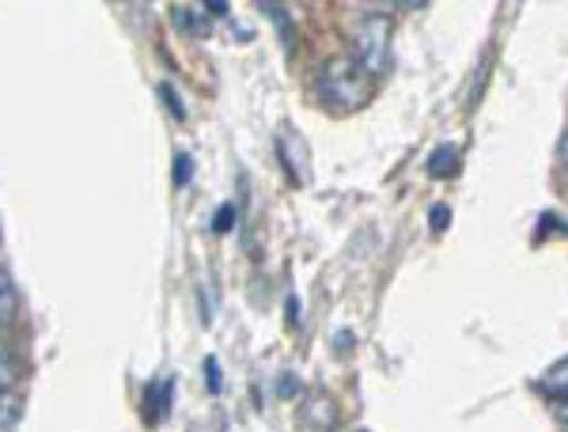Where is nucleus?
Instances as JSON below:
<instances>
[{
    "instance_id": "1",
    "label": "nucleus",
    "mask_w": 568,
    "mask_h": 432,
    "mask_svg": "<svg viewBox=\"0 0 568 432\" xmlns=\"http://www.w3.org/2000/svg\"><path fill=\"white\" fill-rule=\"evenodd\" d=\"M318 96L334 110H361L375 96V77L345 53L318 69Z\"/></svg>"
},
{
    "instance_id": "2",
    "label": "nucleus",
    "mask_w": 568,
    "mask_h": 432,
    "mask_svg": "<svg viewBox=\"0 0 568 432\" xmlns=\"http://www.w3.org/2000/svg\"><path fill=\"white\" fill-rule=\"evenodd\" d=\"M349 58L356 66H364L372 77H379L390 61V20L387 16H364L361 23L353 27V53Z\"/></svg>"
},
{
    "instance_id": "3",
    "label": "nucleus",
    "mask_w": 568,
    "mask_h": 432,
    "mask_svg": "<svg viewBox=\"0 0 568 432\" xmlns=\"http://www.w3.org/2000/svg\"><path fill=\"white\" fill-rule=\"evenodd\" d=\"M300 413H304L307 425H311V429H318V432L334 429L337 421H342V413H337V402L329 399V394H323V391L307 394V402L300 406Z\"/></svg>"
},
{
    "instance_id": "4",
    "label": "nucleus",
    "mask_w": 568,
    "mask_h": 432,
    "mask_svg": "<svg viewBox=\"0 0 568 432\" xmlns=\"http://www.w3.org/2000/svg\"><path fill=\"white\" fill-rule=\"evenodd\" d=\"M171 399H175V380H160L144 388V413H149L152 425L171 413Z\"/></svg>"
},
{
    "instance_id": "5",
    "label": "nucleus",
    "mask_w": 568,
    "mask_h": 432,
    "mask_svg": "<svg viewBox=\"0 0 568 432\" xmlns=\"http://www.w3.org/2000/svg\"><path fill=\"white\" fill-rule=\"evenodd\" d=\"M171 23H175L179 31H190V34H209V12L205 8H194V4L171 8Z\"/></svg>"
},
{
    "instance_id": "6",
    "label": "nucleus",
    "mask_w": 568,
    "mask_h": 432,
    "mask_svg": "<svg viewBox=\"0 0 568 432\" xmlns=\"http://www.w3.org/2000/svg\"><path fill=\"white\" fill-rule=\"evenodd\" d=\"M538 388H542L549 399H568V356H561L557 364L546 368V375L538 380Z\"/></svg>"
},
{
    "instance_id": "7",
    "label": "nucleus",
    "mask_w": 568,
    "mask_h": 432,
    "mask_svg": "<svg viewBox=\"0 0 568 432\" xmlns=\"http://www.w3.org/2000/svg\"><path fill=\"white\" fill-rule=\"evenodd\" d=\"M16 315H20V292H16V281L0 270V326H12Z\"/></svg>"
},
{
    "instance_id": "8",
    "label": "nucleus",
    "mask_w": 568,
    "mask_h": 432,
    "mask_svg": "<svg viewBox=\"0 0 568 432\" xmlns=\"http://www.w3.org/2000/svg\"><path fill=\"white\" fill-rule=\"evenodd\" d=\"M23 418V399L16 391H0V432L12 429Z\"/></svg>"
},
{
    "instance_id": "9",
    "label": "nucleus",
    "mask_w": 568,
    "mask_h": 432,
    "mask_svg": "<svg viewBox=\"0 0 568 432\" xmlns=\"http://www.w3.org/2000/svg\"><path fill=\"white\" fill-rule=\"evenodd\" d=\"M455 168H459V152H455V149H436L433 160H428V174H436V179L455 174Z\"/></svg>"
},
{
    "instance_id": "10",
    "label": "nucleus",
    "mask_w": 568,
    "mask_h": 432,
    "mask_svg": "<svg viewBox=\"0 0 568 432\" xmlns=\"http://www.w3.org/2000/svg\"><path fill=\"white\" fill-rule=\"evenodd\" d=\"M16 380H20V361L8 353H0V391H12Z\"/></svg>"
},
{
    "instance_id": "11",
    "label": "nucleus",
    "mask_w": 568,
    "mask_h": 432,
    "mask_svg": "<svg viewBox=\"0 0 568 432\" xmlns=\"http://www.w3.org/2000/svg\"><path fill=\"white\" fill-rule=\"evenodd\" d=\"M175 187H186L190 179H194V160H190V152H179L175 155Z\"/></svg>"
},
{
    "instance_id": "12",
    "label": "nucleus",
    "mask_w": 568,
    "mask_h": 432,
    "mask_svg": "<svg viewBox=\"0 0 568 432\" xmlns=\"http://www.w3.org/2000/svg\"><path fill=\"white\" fill-rule=\"evenodd\" d=\"M232 220H235V205H220L216 209V220H213V232H232Z\"/></svg>"
},
{
    "instance_id": "13",
    "label": "nucleus",
    "mask_w": 568,
    "mask_h": 432,
    "mask_svg": "<svg viewBox=\"0 0 568 432\" xmlns=\"http://www.w3.org/2000/svg\"><path fill=\"white\" fill-rule=\"evenodd\" d=\"M160 96L168 99V110H171V114H175V118H186V107H182V99H179V91H175V88H171V84H160Z\"/></svg>"
},
{
    "instance_id": "14",
    "label": "nucleus",
    "mask_w": 568,
    "mask_h": 432,
    "mask_svg": "<svg viewBox=\"0 0 568 432\" xmlns=\"http://www.w3.org/2000/svg\"><path fill=\"white\" fill-rule=\"evenodd\" d=\"M554 421L557 429L568 432V399H554Z\"/></svg>"
},
{
    "instance_id": "15",
    "label": "nucleus",
    "mask_w": 568,
    "mask_h": 432,
    "mask_svg": "<svg viewBox=\"0 0 568 432\" xmlns=\"http://www.w3.org/2000/svg\"><path fill=\"white\" fill-rule=\"evenodd\" d=\"M296 391H300V380H292V372H284L281 383H277V394H281V399H292Z\"/></svg>"
},
{
    "instance_id": "16",
    "label": "nucleus",
    "mask_w": 568,
    "mask_h": 432,
    "mask_svg": "<svg viewBox=\"0 0 568 432\" xmlns=\"http://www.w3.org/2000/svg\"><path fill=\"white\" fill-rule=\"evenodd\" d=\"M205 372H209V391H220V364H216V356H209L205 361Z\"/></svg>"
},
{
    "instance_id": "17",
    "label": "nucleus",
    "mask_w": 568,
    "mask_h": 432,
    "mask_svg": "<svg viewBox=\"0 0 568 432\" xmlns=\"http://www.w3.org/2000/svg\"><path fill=\"white\" fill-rule=\"evenodd\" d=\"M444 220H452V209H444V205H436L433 209V228H436V232H444Z\"/></svg>"
},
{
    "instance_id": "18",
    "label": "nucleus",
    "mask_w": 568,
    "mask_h": 432,
    "mask_svg": "<svg viewBox=\"0 0 568 432\" xmlns=\"http://www.w3.org/2000/svg\"><path fill=\"white\" fill-rule=\"evenodd\" d=\"M205 12H209V16H227V4H224V0H209Z\"/></svg>"
},
{
    "instance_id": "19",
    "label": "nucleus",
    "mask_w": 568,
    "mask_h": 432,
    "mask_svg": "<svg viewBox=\"0 0 568 432\" xmlns=\"http://www.w3.org/2000/svg\"><path fill=\"white\" fill-rule=\"evenodd\" d=\"M557 160H561L565 168H568V133L561 137V144H557Z\"/></svg>"
},
{
    "instance_id": "20",
    "label": "nucleus",
    "mask_w": 568,
    "mask_h": 432,
    "mask_svg": "<svg viewBox=\"0 0 568 432\" xmlns=\"http://www.w3.org/2000/svg\"><path fill=\"white\" fill-rule=\"evenodd\" d=\"M361 432H364V429H361Z\"/></svg>"
}]
</instances>
